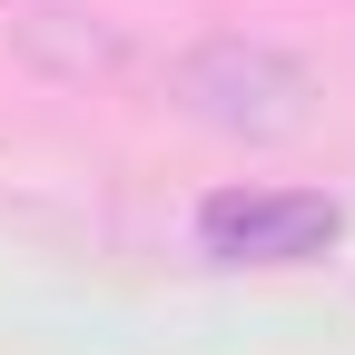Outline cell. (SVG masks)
Here are the masks:
<instances>
[{"instance_id": "obj_1", "label": "cell", "mask_w": 355, "mask_h": 355, "mask_svg": "<svg viewBox=\"0 0 355 355\" xmlns=\"http://www.w3.org/2000/svg\"><path fill=\"white\" fill-rule=\"evenodd\" d=\"M178 109H188L198 128H217V139H296L306 119H316V69L286 60L277 40H247V30H217L198 40L188 60H178Z\"/></svg>"}, {"instance_id": "obj_2", "label": "cell", "mask_w": 355, "mask_h": 355, "mask_svg": "<svg viewBox=\"0 0 355 355\" xmlns=\"http://www.w3.org/2000/svg\"><path fill=\"white\" fill-rule=\"evenodd\" d=\"M345 237V207L316 188H217L198 198V257L217 266H306Z\"/></svg>"}]
</instances>
